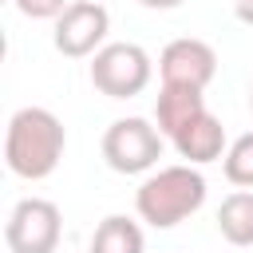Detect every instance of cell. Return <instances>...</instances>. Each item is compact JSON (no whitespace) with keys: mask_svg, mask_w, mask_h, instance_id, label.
Returning <instances> with one entry per match:
<instances>
[{"mask_svg":"<svg viewBox=\"0 0 253 253\" xmlns=\"http://www.w3.org/2000/svg\"><path fill=\"white\" fill-rule=\"evenodd\" d=\"M158 71H162V83L206 91V83L217 75V51H213L206 40H194V36H186V40H170V43L162 47Z\"/></svg>","mask_w":253,"mask_h":253,"instance_id":"cell-7","label":"cell"},{"mask_svg":"<svg viewBox=\"0 0 253 253\" xmlns=\"http://www.w3.org/2000/svg\"><path fill=\"white\" fill-rule=\"evenodd\" d=\"M225 178L233 186H253V130L233 138V146L225 150Z\"/></svg>","mask_w":253,"mask_h":253,"instance_id":"cell-12","label":"cell"},{"mask_svg":"<svg viewBox=\"0 0 253 253\" xmlns=\"http://www.w3.org/2000/svg\"><path fill=\"white\" fill-rule=\"evenodd\" d=\"M138 4H146V8H178L182 0H138Z\"/></svg>","mask_w":253,"mask_h":253,"instance_id":"cell-15","label":"cell"},{"mask_svg":"<svg viewBox=\"0 0 253 253\" xmlns=\"http://www.w3.org/2000/svg\"><path fill=\"white\" fill-rule=\"evenodd\" d=\"M174 150H178L186 162L206 166V162L221 158V150H225V126H221L210 111H202L194 123H186V126L174 134Z\"/></svg>","mask_w":253,"mask_h":253,"instance_id":"cell-8","label":"cell"},{"mask_svg":"<svg viewBox=\"0 0 253 253\" xmlns=\"http://www.w3.org/2000/svg\"><path fill=\"white\" fill-rule=\"evenodd\" d=\"M63 146H67L63 123L47 107H20L4 134V162L16 178L40 182L59 166Z\"/></svg>","mask_w":253,"mask_h":253,"instance_id":"cell-1","label":"cell"},{"mask_svg":"<svg viewBox=\"0 0 253 253\" xmlns=\"http://www.w3.org/2000/svg\"><path fill=\"white\" fill-rule=\"evenodd\" d=\"M91 253H142V229L130 217L111 213L91 233Z\"/></svg>","mask_w":253,"mask_h":253,"instance_id":"cell-11","label":"cell"},{"mask_svg":"<svg viewBox=\"0 0 253 253\" xmlns=\"http://www.w3.org/2000/svg\"><path fill=\"white\" fill-rule=\"evenodd\" d=\"M249 107H253V83H249Z\"/></svg>","mask_w":253,"mask_h":253,"instance_id":"cell-16","label":"cell"},{"mask_svg":"<svg viewBox=\"0 0 253 253\" xmlns=\"http://www.w3.org/2000/svg\"><path fill=\"white\" fill-rule=\"evenodd\" d=\"M206 111V95L198 87H174V83H162L158 91V103H154V123L162 134H178L186 123H194L198 115Z\"/></svg>","mask_w":253,"mask_h":253,"instance_id":"cell-9","label":"cell"},{"mask_svg":"<svg viewBox=\"0 0 253 253\" xmlns=\"http://www.w3.org/2000/svg\"><path fill=\"white\" fill-rule=\"evenodd\" d=\"M233 12L241 24H253V0H233Z\"/></svg>","mask_w":253,"mask_h":253,"instance_id":"cell-14","label":"cell"},{"mask_svg":"<svg viewBox=\"0 0 253 253\" xmlns=\"http://www.w3.org/2000/svg\"><path fill=\"white\" fill-rule=\"evenodd\" d=\"M103 158L119 174H142L162 158V130L146 119H115L103 134Z\"/></svg>","mask_w":253,"mask_h":253,"instance_id":"cell-4","label":"cell"},{"mask_svg":"<svg viewBox=\"0 0 253 253\" xmlns=\"http://www.w3.org/2000/svg\"><path fill=\"white\" fill-rule=\"evenodd\" d=\"M202 202H206V178L194 170V162H186V166H162L134 194L138 217L150 221L154 229H170V225L186 221L190 213L202 210Z\"/></svg>","mask_w":253,"mask_h":253,"instance_id":"cell-2","label":"cell"},{"mask_svg":"<svg viewBox=\"0 0 253 253\" xmlns=\"http://www.w3.org/2000/svg\"><path fill=\"white\" fill-rule=\"evenodd\" d=\"M217 229L229 245H253V190H237L217 210Z\"/></svg>","mask_w":253,"mask_h":253,"instance_id":"cell-10","label":"cell"},{"mask_svg":"<svg viewBox=\"0 0 253 253\" xmlns=\"http://www.w3.org/2000/svg\"><path fill=\"white\" fill-rule=\"evenodd\" d=\"M16 8L24 16H32V20H51V16H59L67 8V0H16Z\"/></svg>","mask_w":253,"mask_h":253,"instance_id":"cell-13","label":"cell"},{"mask_svg":"<svg viewBox=\"0 0 253 253\" xmlns=\"http://www.w3.org/2000/svg\"><path fill=\"white\" fill-rule=\"evenodd\" d=\"M59 206L47 198H24L16 202V210L8 213L4 225V241L12 253H55L59 245Z\"/></svg>","mask_w":253,"mask_h":253,"instance_id":"cell-5","label":"cell"},{"mask_svg":"<svg viewBox=\"0 0 253 253\" xmlns=\"http://www.w3.org/2000/svg\"><path fill=\"white\" fill-rule=\"evenodd\" d=\"M91 83L107 99H134L150 83V55L138 43H103L91 59Z\"/></svg>","mask_w":253,"mask_h":253,"instance_id":"cell-3","label":"cell"},{"mask_svg":"<svg viewBox=\"0 0 253 253\" xmlns=\"http://www.w3.org/2000/svg\"><path fill=\"white\" fill-rule=\"evenodd\" d=\"M107 28H111V16L99 0H71L55 16V51L71 59L95 55L107 40Z\"/></svg>","mask_w":253,"mask_h":253,"instance_id":"cell-6","label":"cell"}]
</instances>
